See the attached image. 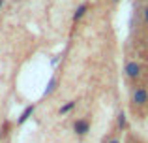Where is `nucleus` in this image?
Here are the masks:
<instances>
[{"mask_svg": "<svg viewBox=\"0 0 148 143\" xmlns=\"http://www.w3.org/2000/svg\"><path fill=\"white\" fill-rule=\"evenodd\" d=\"M131 102H133L135 106H146L148 104V90H146V87L139 85V87L131 88Z\"/></svg>", "mask_w": 148, "mask_h": 143, "instance_id": "nucleus-1", "label": "nucleus"}, {"mask_svg": "<svg viewBox=\"0 0 148 143\" xmlns=\"http://www.w3.org/2000/svg\"><path fill=\"white\" fill-rule=\"evenodd\" d=\"M124 73H126L127 79H139L141 77V66H139L137 60H127L126 66H124Z\"/></svg>", "mask_w": 148, "mask_h": 143, "instance_id": "nucleus-2", "label": "nucleus"}, {"mask_svg": "<svg viewBox=\"0 0 148 143\" xmlns=\"http://www.w3.org/2000/svg\"><path fill=\"white\" fill-rule=\"evenodd\" d=\"M73 132H75V136L84 137L90 132V121H88V119H77V121L73 122Z\"/></svg>", "mask_w": 148, "mask_h": 143, "instance_id": "nucleus-3", "label": "nucleus"}, {"mask_svg": "<svg viewBox=\"0 0 148 143\" xmlns=\"http://www.w3.org/2000/svg\"><path fill=\"white\" fill-rule=\"evenodd\" d=\"M34 111H36V104H30V106H26V107H25V111L21 113V117L17 119V124H25V122L28 121L30 117H32Z\"/></svg>", "mask_w": 148, "mask_h": 143, "instance_id": "nucleus-4", "label": "nucleus"}, {"mask_svg": "<svg viewBox=\"0 0 148 143\" xmlns=\"http://www.w3.org/2000/svg\"><path fill=\"white\" fill-rule=\"evenodd\" d=\"M88 8H90V6H88V2H83V4H81V6H79V8H77V10H75V11H73L71 19H73V21H75V23H77V21H81V19H83L84 15H86Z\"/></svg>", "mask_w": 148, "mask_h": 143, "instance_id": "nucleus-5", "label": "nucleus"}, {"mask_svg": "<svg viewBox=\"0 0 148 143\" xmlns=\"http://www.w3.org/2000/svg\"><path fill=\"white\" fill-rule=\"evenodd\" d=\"M75 106H77V100H69V102H66L64 106H62L60 109H58V113H60V115H68V113H69V111H71Z\"/></svg>", "mask_w": 148, "mask_h": 143, "instance_id": "nucleus-6", "label": "nucleus"}, {"mask_svg": "<svg viewBox=\"0 0 148 143\" xmlns=\"http://www.w3.org/2000/svg\"><path fill=\"white\" fill-rule=\"evenodd\" d=\"M116 124H118V130H126L127 117H126V113H124V111H120V113H118V117H116Z\"/></svg>", "mask_w": 148, "mask_h": 143, "instance_id": "nucleus-7", "label": "nucleus"}, {"mask_svg": "<svg viewBox=\"0 0 148 143\" xmlns=\"http://www.w3.org/2000/svg\"><path fill=\"white\" fill-rule=\"evenodd\" d=\"M56 77H53V79L49 81V85H47V88H45V96H49V94H53L54 92V88H56Z\"/></svg>", "mask_w": 148, "mask_h": 143, "instance_id": "nucleus-8", "label": "nucleus"}, {"mask_svg": "<svg viewBox=\"0 0 148 143\" xmlns=\"http://www.w3.org/2000/svg\"><path fill=\"white\" fill-rule=\"evenodd\" d=\"M143 17H145V23L148 25V8H145V11H143Z\"/></svg>", "mask_w": 148, "mask_h": 143, "instance_id": "nucleus-9", "label": "nucleus"}, {"mask_svg": "<svg viewBox=\"0 0 148 143\" xmlns=\"http://www.w3.org/2000/svg\"><path fill=\"white\" fill-rule=\"evenodd\" d=\"M107 143H122V141H120V140H116V137H112V140H109Z\"/></svg>", "mask_w": 148, "mask_h": 143, "instance_id": "nucleus-10", "label": "nucleus"}, {"mask_svg": "<svg viewBox=\"0 0 148 143\" xmlns=\"http://www.w3.org/2000/svg\"><path fill=\"white\" fill-rule=\"evenodd\" d=\"M4 4H6V0H0V10L4 8Z\"/></svg>", "mask_w": 148, "mask_h": 143, "instance_id": "nucleus-11", "label": "nucleus"}]
</instances>
